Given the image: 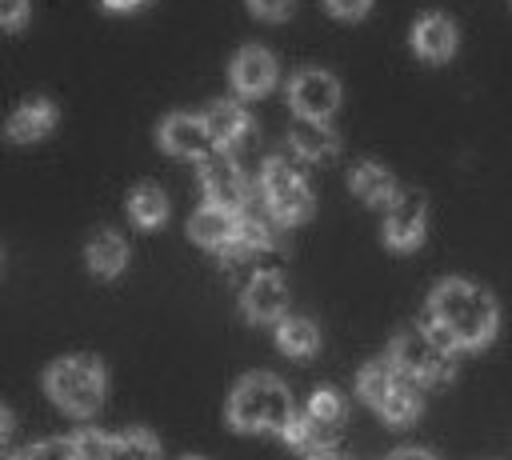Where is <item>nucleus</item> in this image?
<instances>
[{
    "label": "nucleus",
    "instance_id": "obj_4",
    "mask_svg": "<svg viewBox=\"0 0 512 460\" xmlns=\"http://www.w3.org/2000/svg\"><path fill=\"white\" fill-rule=\"evenodd\" d=\"M388 360L400 376H408L412 384H432V380H444L452 376V352L428 332V328H416V332H400L388 348Z\"/></svg>",
    "mask_w": 512,
    "mask_h": 460
},
{
    "label": "nucleus",
    "instance_id": "obj_23",
    "mask_svg": "<svg viewBox=\"0 0 512 460\" xmlns=\"http://www.w3.org/2000/svg\"><path fill=\"white\" fill-rule=\"evenodd\" d=\"M280 436H284L292 448L308 452V456H320V452H328V436H324V432H320V428H316V424H312L304 412H300V416L292 412V416H288V424L280 428Z\"/></svg>",
    "mask_w": 512,
    "mask_h": 460
},
{
    "label": "nucleus",
    "instance_id": "obj_10",
    "mask_svg": "<svg viewBox=\"0 0 512 460\" xmlns=\"http://www.w3.org/2000/svg\"><path fill=\"white\" fill-rule=\"evenodd\" d=\"M200 184H204L208 204H220V208H232V212H240V208L248 204V180H244L240 164L228 160V156H212V160H204Z\"/></svg>",
    "mask_w": 512,
    "mask_h": 460
},
{
    "label": "nucleus",
    "instance_id": "obj_20",
    "mask_svg": "<svg viewBox=\"0 0 512 460\" xmlns=\"http://www.w3.org/2000/svg\"><path fill=\"white\" fill-rule=\"evenodd\" d=\"M128 216L136 228H160L168 220V196L156 188V184H136L128 192Z\"/></svg>",
    "mask_w": 512,
    "mask_h": 460
},
{
    "label": "nucleus",
    "instance_id": "obj_26",
    "mask_svg": "<svg viewBox=\"0 0 512 460\" xmlns=\"http://www.w3.org/2000/svg\"><path fill=\"white\" fill-rule=\"evenodd\" d=\"M116 456L152 460V456H160V440H156L148 428H124V432L116 436Z\"/></svg>",
    "mask_w": 512,
    "mask_h": 460
},
{
    "label": "nucleus",
    "instance_id": "obj_29",
    "mask_svg": "<svg viewBox=\"0 0 512 460\" xmlns=\"http://www.w3.org/2000/svg\"><path fill=\"white\" fill-rule=\"evenodd\" d=\"M32 20V0H0V32H20Z\"/></svg>",
    "mask_w": 512,
    "mask_h": 460
},
{
    "label": "nucleus",
    "instance_id": "obj_27",
    "mask_svg": "<svg viewBox=\"0 0 512 460\" xmlns=\"http://www.w3.org/2000/svg\"><path fill=\"white\" fill-rule=\"evenodd\" d=\"M72 444H76V460H112L116 456V436L96 432V428L72 432Z\"/></svg>",
    "mask_w": 512,
    "mask_h": 460
},
{
    "label": "nucleus",
    "instance_id": "obj_32",
    "mask_svg": "<svg viewBox=\"0 0 512 460\" xmlns=\"http://www.w3.org/2000/svg\"><path fill=\"white\" fill-rule=\"evenodd\" d=\"M16 436V416L8 404H0V448H8V440Z\"/></svg>",
    "mask_w": 512,
    "mask_h": 460
},
{
    "label": "nucleus",
    "instance_id": "obj_12",
    "mask_svg": "<svg viewBox=\"0 0 512 460\" xmlns=\"http://www.w3.org/2000/svg\"><path fill=\"white\" fill-rule=\"evenodd\" d=\"M228 76H232V88H236L240 96L256 100V96L272 92V84H276V60H272L264 48H240V52L232 56Z\"/></svg>",
    "mask_w": 512,
    "mask_h": 460
},
{
    "label": "nucleus",
    "instance_id": "obj_1",
    "mask_svg": "<svg viewBox=\"0 0 512 460\" xmlns=\"http://www.w3.org/2000/svg\"><path fill=\"white\" fill-rule=\"evenodd\" d=\"M448 352L456 348H484L500 328L496 300L468 284V280H440L428 296V324H424Z\"/></svg>",
    "mask_w": 512,
    "mask_h": 460
},
{
    "label": "nucleus",
    "instance_id": "obj_18",
    "mask_svg": "<svg viewBox=\"0 0 512 460\" xmlns=\"http://www.w3.org/2000/svg\"><path fill=\"white\" fill-rule=\"evenodd\" d=\"M348 184H352V192H356L364 204H388V200L396 196L392 172H388L384 164H376V160H360V164L352 168Z\"/></svg>",
    "mask_w": 512,
    "mask_h": 460
},
{
    "label": "nucleus",
    "instance_id": "obj_5",
    "mask_svg": "<svg viewBox=\"0 0 512 460\" xmlns=\"http://www.w3.org/2000/svg\"><path fill=\"white\" fill-rule=\"evenodd\" d=\"M260 188H264V204L280 224H300L312 216V188L304 184V176L284 160L272 156L260 172Z\"/></svg>",
    "mask_w": 512,
    "mask_h": 460
},
{
    "label": "nucleus",
    "instance_id": "obj_3",
    "mask_svg": "<svg viewBox=\"0 0 512 460\" xmlns=\"http://www.w3.org/2000/svg\"><path fill=\"white\" fill-rule=\"evenodd\" d=\"M288 416H292V396L268 372L244 376L228 396V424L236 432H272V428L280 432Z\"/></svg>",
    "mask_w": 512,
    "mask_h": 460
},
{
    "label": "nucleus",
    "instance_id": "obj_31",
    "mask_svg": "<svg viewBox=\"0 0 512 460\" xmlns=\"http://www.w3.org/2000/svg\"><path fill=\"white\" fill-rule=\"evenodd\" d=\"M248 8L260 16V20H284L292 12V0H248Z\"/></svg>",
    "mask_w": 512,
    "mask_h": 460
},
{
    "label": "nucleus",
    "instance_id": "obj_22",
    "mask_svg": "<svg viewBox=\"0 0 512 460\" xmlns=\"http://www.w3.org/2000/svg\"><path fill=\"white\" fill-rule=\"evenodd\" d=\"M304 416L332 440L336 432H340V424H344V416H348V408H344V396L336 392V388H316L312 396H308V408H304Z\"/></svg>",
    "mask_w": 512,
    "mask_h": 460
},
{
    "label": "nucleus",
    "instance_id": "obj_17",
    "mask_svg": "<svg viewBox=\"0 0 512 460\" xmlns=\"http://www.w3.org/2000/svg\"><path fill=\"white\" fill-rule=\"evenodd\" d=\"M188 236H192L200 248H220L224 240L236 236V212H232V208H220V204H204V208L192 212Z\"/></svg>",
    "mask_w": 512,
    "mask_h": 460
},
{
    "label": "nucleus",
    "instance_id": "obj_14",
    "mask_svg": "<svg viewBox=\"0 0 512 460\" xmlns=\"http://www.w3.org/2000/svg\"><path fill=\"white\" fill-rule=\"evenodd\" d=\"M204 128L212 136V148L224 152V148H232V144H240L248 136L252 120H248V112L236 100H216V104L204 108Z\"/></svg>",
    "mask_w": 512,
    "mask_h": 460
},
{
    "label": "nucleus",
    "instance_id": "obj_13",
    "mask_svg": "<svg viewBox=\"0 0 512 460\" xmlns=\"http://www.w3.org/2000/svg\"><path fill=\"white\" fill-rule=\"evenodd\" d=\"M412 48H416V56L428 60V64L448 60V56L456 52V28H452V20L440 16V12L420 16L416 28H412Z\"/></svg>",
    "mask_w": 512,
    "mask_h": 460
},
{
    "label": "nucleus",
    "instance_id": "obj_7",
    "mask_svg": "<svg viewBox=\"0 0 512 460\" xmlns=\"http://www.w3.org/2000/svg\"><path fill=\"white\" fill-rule=\"evenodd\" d=\"M424 240V196L420 192H396L384 212V244L396 252H412Z\"/></svg>",
    "mask_w": 512,
    "mask_h": 460
},
{
    "label": "nucleus",
    "instance_id": "obj_25",
    "mask_svg": "<svg viewBox=\"0 0 512 460\" xmlns=\"http://www.w3.org/2000/svg\"><path fill=\"white\" fill-rule=\"evenodd\" d=\"M236 236H240V240H244L252 252H260V248H272V244H276L272 224H268L264 216L248 212V208H240V212H236Z\"/></svg>",
    "mask_w": 512,
    "mask_h": 460
},
{
    "label": "nucleus",
    "instance_id": "obj_30",
    "mask_svg": "<svg viewBox=\"0 0 512 460\" xmlns=\"http://www.w3.org/2000/svg\"><path fill=\"white\" fill-rule=\"evenodd\" d=\"M324 4H328V12L336 20H360L372 8V0H324Z\"/></svg>",
    "mask_w": 512,
    "mask_h": 460
},
{
    "label": "nucleus",
    "instance_id": "obj_16",
    "mask_svg": "<svg viewBox=\"0 0 512 460\" xmlns=\"http://www.w3.org/2000/svg\"><path fill=\"white\" fill-rule=\"evenodd\" d=\"M288 140H292V148L304 156V160H328V156H336V148H340V140H336V132L324 124V120H316V116H292V124H288Z\"/></svg>",
    "mask_w": 512,
    "mask_h": 460
},
{
    "label": "nucleus",
    "instance_id": "obj_8",
    "mask_svg": "<svg viewBox=\"0 0 512 460\" xmlns=\"http://www.w3.org/2000/svg\"><path fill=\"white\" fill-rule=\"evenodd\" d=\"M156 140L168 156H180V160H200L208 148H212V136L204 128V116H188V112H172L160 120L156 128Z\"/></svg>",
    "mask_w": 512,
    "mask_h": 460
},
{
    "label": "nucleus",
    "instance_id": "obj_19",
    "mask_svg": "<svg viewBox=\"0 0 512 460\" xmlns=\"http://www.w3.org/2000/svg\"><path fill=\"white\" fill-rule=\"evenodd\" d=\"M376 416H384L388 424H412L416 416H420V396H416V388H412V380L408 376H396L392 380V388L376 400V408H372Z\"/></svg>",
    "mask_w": 512,
    "mask_h": 460
},
{
    "label": "nucleus",
    "instance_id": "obj_34",
    "mask_svg": "<svg viewBox=\"0 0 512 460\" xmlns=\"http://www.w3.org/2000/svg\"><path fill=\"white\" fill-rule=\"evenodd\" d=\"M108 12H132V8H140V4H148V0H100Z\"/></svg>",
    "mask_w": 512,
    "mask_h": 460
},
{
    "label": "nucleus",
    "instance_id": "obj_21",
    "mask_svg": "<svg viewBox=\"0 0 512 460\" xmlns=\"http://www.w3.org/2000/svg\"><path fill=\"white\" fill-rule=\"evenodd\" d=\"M320 344V332L312 320L304 316H280L276 320V348L288 352V356H312Z\"/></svg>",
    "mask_w": 512,
    "mask_h": 460
},
{
    "label": "nucleus",
    "instance_id": "obj_11",
    "mask_svg": "<svg viewBox=\"0 0 512 460\" xmlns=\"http://www.w3.org/2000/svg\"><path fill=\"white\" fill-rule=\"evenodd\" d=\"M288 312V284L280 272H256L244 288V316L256 324H276Z\"/></svg>",
    "mask_w": 512,
    "mask_h": 460
},
{
    "label": "nucleus",
    "instance_id": "obj_28",
    "mask_svg": "<svg viewBox=\"0 0 512 460\" xmlns=\"http://www.w3.org/2000/svg\"><path fill=\"white\" fill-rule=\"evenodd\" d=\"M24 460H40V456H56V460H76V444L72 436H60V440H40V444H28L20 448Z\"/></svg>",
    "mask_w": 512,
    "mask_h": 460
},
{
    "label": "nucleus",
    "instance_id": "obj_6",
    "mask_svg": "<svg viewBox=\"0 0 512 460\" xmlns=\"http://www.w3.org/2000/svg\"><path fill=\"white\" fill-rule=\"evenodd\" d=\"M288 104H292V112H300V116L328 120V116L340 108V80H336L332 72L304 68V72H296L292 84H288Z\"/></svg>",
    "mask_w": 512,
    "mask_h": 460
},
{
    "label": "nucleus",
    "instance_id": "obj_9",
    "mask_svg": "<svg viewBox=\"0 0 512 460\" xmlns=\"http://www.w3.org/2000/svg\"><path fill=\"white\" fill-rule=\"evenodd\" d=\"M56 124H60V108H56L48 96H28V100L16 104L12 116L4 120V140H12V144H36V140H44Z\"/></svg>",
    "mask_w": 512,
    "mask_h": 460
},
{
    "label": "nucleus",
    "instance_id": "obj_33",
    "mask_svg": "<svg viewBox=\"0 0 512 460\" xmlns=\"http://www.w3.org/2000/svg\"><path fill=\"white\" fill-rule=\"evenodd\" d=\"M432 460V448H392V460Z\"/></svg>",
    "mask_w": 512,
    "mask_h": 460
},
{
    "label": "nucleus",
    "instance_id": "obj_15",
    "mask_svg": "<svg viewBox=\"0 0 512 460\" xmlns=\"http://www.w3.org/2000/svg\"><path fill=\"white\" fill-rule=\"evenodd\" d=\"M84 264H88L92 276L116 280V276L128 268V244H124V236L112 232V228H100V232L88 240V248H84Z\"/></svg>",
    "mask_w": 512,
    "mask_h": 460
},
{
    "label": "nucleus",
    "instance_id": "obj_2",
    "mask_svg": "<svg viewBox=\"0 0 512 460\" xmlns=\"http://www.w3.org/2000/svg\"><path fill=\"white\" fill-rule=\"evenodd\" d=\"M44 392L48 400L72 416V420H88L100 412L104 392H108V376L104 364L96 356H60L48 364L44 372Z\"/></svg>",
    "mask_w": 512,
    "mask_h": 460
},
{
    "label": "nucleus",
    "instance_id": "obj_24",
    "mask_svg": "<svg viewBox=\"0 0 512 460\" xmlns=\"http://www.w3.org/2000/svg\"><path fill=\"white\" fill-rule=\"evenodd\" d=\"M400 372L392 368V360H372L364 372H360V380H356V388H360V396H364V404L368 408H376V400L392 388V380H396Z\"/></svg>",
    "mask_w": 512,
    "mask_h": 460
}]
</instances>
